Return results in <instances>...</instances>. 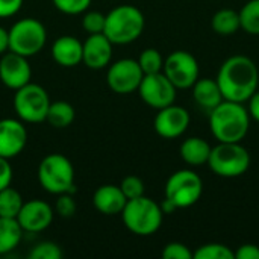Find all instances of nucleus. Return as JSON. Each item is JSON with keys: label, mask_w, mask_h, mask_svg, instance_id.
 I'll return each mask as SVG.
<instances>
[{"label": "nucleus", "mask_w": 259, "mask_h": 259, "mask_svg": "<svg viewBox=\"0 0 259 259\" xmlns=\"http://www.w3.org/2000/svg\"><path fill=\"white\" fill-rule=\"evenodd\" d=\"M215 80L225 100L246 103L258 90L259 70L249 56L234 55L222 64Z\"/></svg>", "instance_id": "obj_1"}, {"label": "nucleus", "mask_w": 259, "mask_h": 259, "mask_svg": "<svg viewBox=\"0 0 259 259\" xmlns=\"http://www.w3.org/2000/svg\"><path fill=\"white\" fill-rule=\"evenodd\" d=\"M250 115L244 103L223 100L211 109L209 129L219 143H241L249 134Z\"/></svg>", "instance_id": "obj_2"}, {"label": "nucleus", "mask_w": 259, "mask_h": 259, "mask_svg": "<svg viewBox=\"0 0 259 259\" xmlns=\"http://www.w3.org/2000/svg\"><path fill=\"white\" fill-rule=\"evenodd\" d=\"M146 18L134 5H118L106 14L103 33L112 44L126 46L138 39L144 30Z\"/></svg>", "instance_id": "obj_3"}, {"label": "nucleus", "mask_w": 259, "mask_h": 259, "mask_svg": "<svg viewBox=\"0 0 259 259\" xmlns=\"http://www.w3.org/2000/svg\"><path fill=\"white\" fill-rule=\"evenodd\" d=\"M120 215L124 226L132 234L141 237H149L158 232L164 219L159 203L146 196L127 200Z\"/></svg>", "instance_id": "obj_4"}, {"label": "nucleus", "mask_w": 259, "mask_h": 259, "mask_svg": "<svg viewBox=\"0 0 259 259\" xmlns=\"http://www.w3.org/2000/svg\"><path fill=\"white\" fill-rule=\"evenodd\" d=\"M38 181L44 191L59 196L74 191V167L61 153H50L38 165Z\"/></svg>", "instance_id": "obj_5"}, {"label": "nucleus", "mask_w": 259, "mask_h": 259, "mask_svg": "<svg viewBox=\"0 0 259 259\" xmlns=\"http://www.w3.org/2000/svg\"><path fill=\"white\" fill-rule=\"evenodd\" d=\"M208 167L220 178H238L249 170L250 153L241 143H219L211 149Z\"/></svg>", "instance_id": "obj_6"}, {"label": "nucleus", "mask_w": 259, "mask_h": 259, "mask_svg": "<svg viewBox=\"0 0 259 259\" xmlns=\"http://www.w3.org/2000/svg\"><path fill=\"white\" fill-rule=\"evenodd\" d=\"M9 32V50L30 58L39 53L47 42V30L36 18H21L12 24Z\"/></svg>", "instance_id": "obj_7"}, {"label": "nucleus", "mask_w": 259, "mask_h": 259, "mask_svg": "<svg viewBox=\"0 0 259 259\" xmlns=\"http://www.w3.org/2000/svg\"><path fill=\"white\" fill-rule=\"evenodd\" d=\"M50 106V97L47 91L38 83H26L15 90L14 109L17 117L24 123H42L46 121Z\"/></svg>", "instance_id": "obj_8"}, {"label": "nucleus", "mask_w": 259, "mask_h": 259, "mask_svg": "<svg viewBox=\"0 0 259 259\" xmlns=\"http://www.w3.org/2000/svg\"><path fill=\"white\" fill-rule=\"evenodd\" d=\"M203 193L202 178L188 168L175 171L165 184V199H168L178 209L196 205Z\"/></svg>", "instance_id": "obj_9"}, {"label": "nucleus", "mask_w": 259, "mask_h": 259, "mask_svg": "<svg viewBox=\"0 0 259 259\" xmlns=\"http://www.w3.org/2000/svg\"><path fill=\"white\" fill-rule=\"evenodd\" d=\"M162 73L178 90H188L199 79L200 68L193 53L187 50H176L164 59Z\"/></svg>", "instance_id": "obj_10"}, {"label": "nucleus", "mask_w": 259, "mask_h": 259, "mask_svg": "<svg viewBox=\"0 0 259 259\" xmlns=\"http://www.w3.org/2000/svg\"><path fill=\"white\" fill-rule=\"evenodd\" d=\"M138 93L147 106L153 109H161L175 103L178 88L161 71L153 74H144L138 87Z\"/></svg>", "instance_id": "obj_11"}, {"label": "nucleus", "mask_w": 259, "mask_h": 259, "mask_svg": "<svg viewBox=\"0 0 259 259\" xmlns=\"http://www.w3.org/2000/svg\"><path fill=\"white\" fill-rule=\"evenodd\" d=\"M144 77V73L137 59L124 58L109 65L106 82L109 88L117 94H132L138 91V87Z\"/></svg>", "instance_id": "obj_12"}, {"label": "nucleus", "mask_w": 259, "mask_h": 259, "mask_svg": "<svg viewBox=\"0 0 259 259\" xmlns=\"http://www.w3.org/2000/svg\"><path fill=\"white\" fill-rule=\"evenodd\" d=\"M191 117L184 106L168 105L158 109V114L153 120V127L156 134L165 140H175L184 135L190 126Z\"/></svg>", "instance_id": "obj_13"}, {"label": "nucleus", "mask_w": 259, "mask_h": 259, "mask_svg": "<svg viewBox=\"0 0 259 259\" xmlns=\"http://www.w3.org/2000/svg\"><path fill=\"white\" fill-rule=\"evenodd\" d=\"M53 217H55V209L47 202L33 199L23 203L17 215V222L21 226L23 232L38 234L46 231L52 225Z\"/></svg>", "instance_id": "obj_14"}, {"label": "nucleus", "mask_w": 259, "mask_h": 259, "mask_svg": "<svg viewBox=\"0 0 259 259\" xmlns=\"http://www.w3.org/2000/svg\"><path fill=\"white\" fill-rule=\"evenodd\" d=\"M32 68L26 56L8 50L0 58V80L9 90H18L30 82Z\"/></svg>", "instance_id": "obj_15"}, {"label": "nucleus", "mask_w": 259, "mask_h": 259, "mask_svg": "<svg viewBox=\"0 0 259 259\" xmlns=\"http://www.w3.org/2000/svg\"><path fill=\"white\" fill-rule=\"evenodd\" d=\"M27 144V131L18 118L0 120V156L11 159L20 155Z\"/></svg>", "instance_id": "obj_16"}, {"label": "nucleus", "mask_w": 259, "mask_h": 259, "mask_svg": "<svg viewBox=\"0 0 259 259\" xmlns=\"http://www.w3.org/2000/svg\"><path fill=\"white\" fill-rule=\"evenodd\" d=\"M112 42L105 33H93L82 42V62L91 70H102L112 59Z\"/></svg>", "instance_id": "obj_17"}, {"label": "nucleus", "mask_w": 259, "mask_h": 259, "mask_svg": "<svg viewBox=\"0 0 259 259\" xmlns=\"http://www.w3.org/2000/svg\"><path fill=\"white\" fill-rule=\"evenodd\" d=\"M126 196L120 185H102L93 194L94 208L103 215H118L126 206Z\"/></svg>", "instance_id": "obj_18"}, {"label": "nucleus", "mask_w": 259, "mask_h": 259, "mask_svg": "<svg viewBox=\"0 0 259 259\" xmlns=\"http://www.w3.org/2000/svg\"><path fill=\"white\" fill-rule=\"evenodd\" d=\"M53 61L65 68L76 67L82 62V41L71 35H62L52 44Z\"/></svg>", "instance_id": "obj_19"}, {"label": "nucleus", "mask_w": 259, "mask_h": 259, "mask_svg": "<svg viewBox=\"0 0 259 259\" xmlns=\"http://www.w3.org/2000/svg\"><path fill=\"white\" fill-rule=\"evenodd\" d=\"M191 88H193L194 102L199 106L205 108V109L211 111L225 100L223 94H222V90H220L217 80H214V79H208V77L200 79L199 77Z\"/></svg>", "instance_id": "obj_20"}, {"label": "nucleus", "mask_w": 259, "mask_h": 259, "mask_svg": "<svg viewBox=\"0 0 259 259\" xmlns=\"http://www.w3.org/2000/svg\"><path fill=\"white\" fill-rule=\"evenodd\" d=\"M211 146L206 140L199 137H190L181 144V158L191 167H200L208 164L211 155Z\"/></svg>", "instance_id": "obj_21"}, {"label": "nucleus", "mask_w": 259, "mask_h": 259, "mask_svg": "<svg viewBox=\"0 0 259 259\" xmlns=\"http://www.w3.org/2000/svg\"><path fill=\"white\" fill-rule=\"evenodd\" d=\"M23 229L17 219L0 217V255H8L15 250L23 238Z\"/></svg>", "instance_id": "obj_22"}, {"label": "nucleus", "mask_w": 259, "mask_h": 259, "mask_svg": "<svg viewBox=\"0 0 259 259\" xmlns=\"http://www.w3.org/2000/svg\"><path fill=\"white\" fill-rule=\"evenodd\" d=\"M74 117H76V111L73 105L65 100H58V102H50L46 121H49V124L56 129H64L74 121Z\"/></svg>", "instance_id": "obj_23"}, {"label": "nucleus", "mask_w": 259, "mask_h": 259, "mask_svg": "<svg viewBox=\"0 0 259 259\" xmlns=\"http://www.w3.org/2000/svg\"><path fill=\"white\" fill-rule=\"evenodd\" d=\"M211 26L214 29V32H217L219 35H232L237 30L241 29L240 26V14L235 9L231 8H225L220 9L214 14L212 20H211Z\"/></svg>", "instance_id": "obj_24"}, {"label": "nucleus", "mask_w": 259, "mask_h": 259, "mask_svg": "<svg viewBox=\"0 0 259 259\" xmlns=\"http://www.w3.org/2000/svg\"><path fill=\"white\" fill-rule=\"evenodd\" d=\"M24 200L21 194L14 190L12 187H8L0 191V217L8 219H17Z\"/></svg>", "instance_id": "obj_25"}, {"label": "nucleus", "mask_w": 259, "mask_h": 259, "mask_svg": "<svg viewBox=\"0 0 259 259\" xmlns=\"http://www.w3.org/2000/svg\"><path fill=\"white\" fill-rule=\"evenodd\" d=\"M238 14L241 29L250 35H259V0H249Z\"/></svg>", "instance_id": "obj_26"}, {"label": "nucleus", "mask_w": 259, "mask_h": 259, "mask_svg": "<svg viewBox=\"0 0 259 259\" xmlns=\"http://www.w3.org/2000/svg\"><path fill=\"white\" fill-rule=\"evenodd\" d=\"M193 259H235V252L222 243H208L193 252Z\"/></svg>", "instance_id": "obj_27"}, {"label": "nucleus", "mask_w": 259, "mask_h": 259, "mask_svg": "<svg viewBox=\"0 0 259 259\" xmlns=\"http://www.w3.org/2000/svg\"><path fill=\"white\" fill-rule=\"evenodd\" d=\"M144 74H153L161 73L164 67V58L159 50L156 49H146L140 53V58L137 59Z\"/></svg>", "instance_id": "obj_28"}, {"label": "nucleus", "mask_w": 259, "mask_h": 259, "mask_svg": "<svg viewBox=\"0 0 259 259\" xmlns=\"http://www.w3.org/2000/svg\"><path fill=\"white\" fill-rule=\"evenodd\" d=\"M62 249L53 241H42L32 247L29 252V259H61Z\"/></svg>", "instance_id": "obj_29"}, {"label": "nucleus", "mask_w": 259, "mask_h": 259, "mask_svg": "<svg viewBox=\"0 0 259 259\" xmlns=\"http://www.w3.org/2000/svg\"><path fill=\"white\" fill-rule=\"evenodd\" d=\"M105 21H106V14H102V12H97V11L83 12L82 27L85 29V32H88V35L103 33V30H105Z\"/></svg>", "instance_id": "obj_30"}, {"label": "nucleus", "mask_w": 259, "mask_h": 259, "mask_svg": "<svg viewBox=\"0 0 259 259\" xmlns=\"http://www.w3.org/2000/svg\"><path fill=\"white\" fill-rule=\"evenodd\" d=\"M120 188H121V191H123V194L126 196L127 200L144 196V182L138 176H134V175L126 176L121 181Z\"/></svg>", "instance_id": "obj_31"}, {"label": "nucleus", "mask_w": 259, "mask_h": 259, "mask_svg": "<svg viewBox=\"0 0 259 259\" xmlns=\"http://www.w3.org/2000/svg\"><path fill=\"white\" fill-rule=\"evenodd\" d=\"M53 5L58 11L64 14L77 15V14H83L90 8L91 0H53Z\"/></svg>", "instance_id": "obj_32"}, {"label": "nucleus", "mask_w": 259, "mask_h": 259, "mask_svg": "<svg viewBox=\"0 0 259 259\" xmlns=\"http://www.w3.org/2000/svg\"><path fill=\"white\" fill-rule=\"evenodd\" d=\"M55 212L64 219H70L76 212V202L71 197V193H64L59 194L55 203Z\"/></svg>", "instance_id": "obj_33"}, {"label": "nucleus", "mask_w": 259, "mask_h": 259, "mask_svg": "<svg viewBox=\"0 0 259 259\" xmlns=\"http://www.w3.org/2000/svg\"><path fill=\"white\" fill-rule=\"evenodd\" d=\"M164 259H193V252L184 243H168L162 250Z\"/></svg>", "instance_id": "obj_34"}, {"label": "nucleus", "mask_w": 259, "mask_h": 259, "mask_svg": "<svg viewBox=\"0 0 259 259\" xmlns=\"http://www.w3.org/2000/svg\"><path fill=\"white\" fill-rule=\"evenodd\" d=\"M12 176H14V170H12L9 159L0 156V191L11 187Z\"/></svg>", "instance_id": "obj_35"}, {"label": "nucleus", "mask_w": 259, "mask_h": 259, "mask_svg": "<svg viewBox=\"0 0 259 259\" xmlns=\"http://www.w3.org/2000/svg\"><path fill=\"white\" fill-rule=\"evenodd\" d=\"M23 2L24 0H0V18H9L15 15L21 9Z\"/></svg>", "instance_id": "obj_36"}, {"label": "nucleus", "mask_w": 259, "mask_h": 259, "mask_svg": "<svg viewBox=\"0 0 259 259\" xmlns=\"http://www.w3.org/2000/svg\"><path fill=\"white\" fill-rule=\"evenodd\" d=\"M235 258L238 259H259V247L256 244H243L235 250Z\"/></svg>", "instance_id": "obj_37"}, {"label": "nucleus", "mask_w": 259, "mask_h": 259, "mask_svg": "<svg viewBox=\"0 0 259 259\" xmlns=\"http://www.w3.org/2000/svg\"><path fill=\"white\" fill-rule=\"evenodd\" d=\"M247 103H249V108H247L249 115L259 123V90H256L252 94V97L247 100Z\"/></svg>", "instance_id": "obj_38"}, {"label": "nucleus", "mask_w": 259, "mask_h": 259, "mask_svg": "<svg viewBox=\"0 0 259 259\" xmlns=\"http://www.w3.org/2000/svg\"><path fill=\"white\" fill-rule=\"evenodd\" d=\"M9 50V32L0 26V55Z\"/></svg>", "instance_id": "obj_39"}, {"label": "nucleus", "mask_w": 259, "mask_h": 259, "mask_svg": "<svg viewBox=\"0 0 259 259\" xmlns=\"http://www.w3.org/2000/svg\"><path fill=\"white\" fill-rule=\"evenodd\" d=\"M159 206H161V209H162L164 215H165V214H171V212H175V211L178 209V208H176V206H175L168 199H164V200H162V203H159Z\"/></svg>", "instance_id": "obj_40"}]
</instances>
